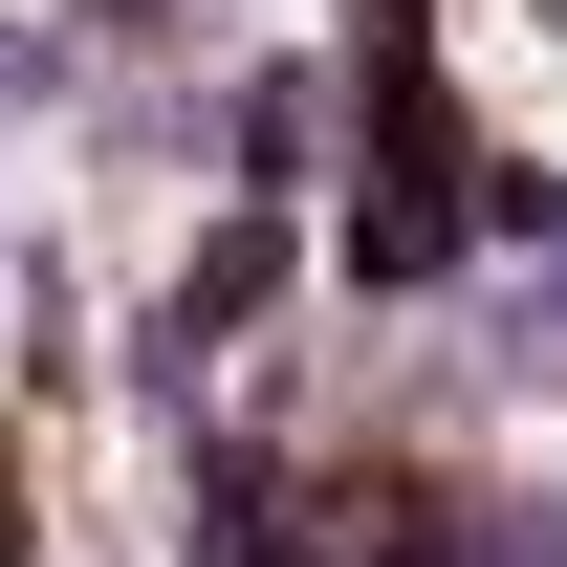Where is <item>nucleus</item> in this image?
<instances>
[{"label": "nucleus", "instance_id": "f03ea898", "mask_svg": "<svg viewBox=\"0 0 567 567\" xmlns=\"http://www.w3.org/2000/svg\"><path fill=\"white\" fill-rule=\"evenodd\" d=\"M481 350H502V393H567V240H524V284L481 306Z\"/></svg>", "mask_w": 567, "mask_h": 567}, {"label": "nucleus", "instance_id": "7ed1b4c3", "mask_svg": "<svg viewBox=\"0 0 567 567\" xmlns=\"http://www.w3.org/2000/svg\"><path fill=\"white\" fill-rule=\"evenodd\" d=\"M0 110H87V44H66V22H0Z\"/></svg>", "mask_w": 567, "mask_h": 567}, {"label": "nucleus", "instance_id": "f257e3e1", "mask_svg": "<svg viewBox=\"0 0 567 567\" xmlns=\"http://www.w3.org/2000/svg\"><path fill=\"white\" fill-rule=\"evenodd\" d=\"M393 567H546V502H458V481H371Z\"/></svg>", "mask_w": 567, "mask_h": 567}, {"label": "nucleus", "instance_id": "20e7f679", "mask_svg": "<svg viewBox=\"0 0 567 567\" xmlns=\"http://www.w3.org/2000/svg\"><path fill=\"white\" fill-rule=\"evenodd\" d=\"M66 22H175V0H66Z\"/></svg>", "mask_w": 567, "mask_h": 567}]
</instances>
